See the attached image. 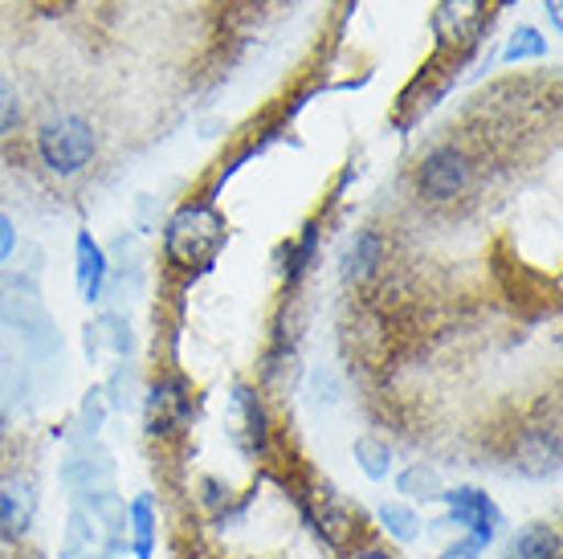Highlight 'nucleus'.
Returning <instances> with one entry per match:
<instances>
[{"label": "nucleus", "instance_id": "1", "mask_svg": "<svg viewBox=\"0 0 563 559\" xmlns=\"http://www.w3.org/2000/svg\"><path fill=\"white\" fill-rule=\"evenodd\" d=\"M37 155L54 176H78L99 155V135L82 114H57L37 131Z\"/></svg>", "mask_w": 563, "mask_h": 559}, {"label": "nucleus", "instance_id": "2", "mask_svg": "<svg viewBox=\"0 0 563 559\" xmlns=\"http://www.w3.org/2000/svg\"><path fill=\"white\" fill-rule=\"evenodd\" d=\"M474 184V160L462 143H437L417 164V196L433 209H450Z\"/></svg>", "mask_w": 563, "mask_h": 559}, {"label": "nucleus", "instance_id": "3", "mask_svg": "<svg viewBox=\"0 0 563 559\" xmlns=\"http://www.w3.org/2000/svg\"><path fill=\"white\" fill-rule=\"evenodd\" d=\"M225 245V221L200 205V209H180L168 224V257L184 270H205Z\"/></svg>", "mask_w": 563, "mask_h": 559}, {"label": "nucleus", "instance_id": "4", "mask_svg": "<svg viewBox=\"0 0 563 559\" xmlns=\"http://www.w3.org/2000/svg\"><path fill=\"white\" fill-rule=\"evenodd\" d=\"M450 498V518L457 523V527H470L474 531V539L478 544H486L494 535V527H498V511H494V503L482 494V490H453V494H445Z\"/></svg>", "mask_w": 563, "mask_h": 559}, {"label": "nucleus", "instance_id": "5", "mask_svg": "<svg viewBox=\"0 0 563 559\" xmlns=\"http://www.w3.org/2000/svg\"><path fill=\"white\" fill-rule=\"evenodd\" d=\"M33 518V498L16 482H0V535L4 539H21Z\"/></svg>", "mask_w": 563, "mask_h": 559}, {"label": "nucleus", "instance_id": "6", "mask_svg": "<svg viewBox=\"0 0 563 559\" xmlns=\"http://www.w3.org/2000/svg\"><path fill=\"white\" fill-rule=\"evenodd\" d=\"M184 417H188V396H180V388H172V384H155L152 401H147L152 434H172V425H180Z\"/></svg>", "mask_w": 563, "mask_h": 559}, {"label": "nucleus", "instance_id": "7", "mask_svg": "<svg viewBox=\"0 0 563 559\" xmlns=\"http://www.w3.org/2000/svg\"><path fill=\"white\" fill-rule=\"evenodd\" d=\"M102 282H107V257H102L99 241L90 233H78V291H82L86 303L99 298Z\"/></svg>", "mask_w": 563, "mask_h": 559}, {"label": "nucleus", "instance_id": "8", "mask_svg": "<svg viewBox=\"0 0 563 559\" xmlns=\"http://www.w3.org/2000/svg\"><path fill=\"white\" fill-rule=\"evenodd\" d=\"M507 559H560V531L555 527H527L507 547Z\"/></svg>", "mask_w": 563, "mask_h": 559}, {"label": "nucleus", "instance_id": "9", "mask_svg": "<svg viewBox=\"0 0 563 559\" xmlns=\"http://www.w3.org/2000/svg\"><path fill=\"white\" fill-rule=\"evenodd\" d=\"M384 262V241L380 233H372V229H364L360 238L352 241V250H347V274L352 278H367L372 270Z\"/></svg>", "mask_w": 563, "mask_h": 559}, {"label": "nucleus", "instance_id": "10", "mask_svg": "<svg viewBox=\"0 0 563 559\" xmlns=\"http://www.w3.org/2000/svg\"><path fill=\"white\" fill-rule=\"evenodd\" d=\"M131 523H135V556L152 559V503L147 498H135L131 503Z\"/></svg>", "mask_w": 563, "mask_h": 559}, {"label": "nucleus", "instance_id": "11", "mask_svg": "<svg viewBox=\"0 0 563 559\" xmlns=\"http://www.w3.org/2000/svg\"><path fill=\"white\" fill-rule=\"evenodd\" d=\"M314 241H319V233H314V224H307V229H302V238L290 245V262H286V278L290 282H295L298 274L307 270L310 257H314Z\"/></svg>", "mask_w": 563, "mask_h": 559}, {"label": "nucleus", "instance_id": "12", "mask_svg": "<svg viewBox=\"0 0 563 559\" xmlns=\"http://www.w3.org/2000/svg\"><path fill=\"white\" fill-rule=\"evenodd\" d=\"M16 123H21V98L9 78H0V135H9Z\"/></svg>", "mask_w": 563, "mask_h": 559}, {"label": "nucleus", "instance_id": "13", "mask_svg": "<svg viewBox=\"0 0 563 559\" xmlns=\"http://www.w3.org/2000/svg\"><path fill=\"white\" fill-rule=\"evenodd\" d=\"M531 54H543V37H539L536 29H519L507 50V57L510 62H519V57H531Z\"/></svg>", "mask_w": 563, "mask_h": 559}, {"label": "nucleus", "instance_id": "14", "mask_svg": "<svg viewBox=\"0 0 563 559\" xmlns=\"http://www.w3.org/2000/svg\"><path fill=\"white\" fill-rule=\"evenodd\" d=\"M13 245H16V229H13V221L0 212V262L13 253Z\"/></svg>", "mask_w": 563, "mask_h": 559}, {"label": "nucleus", "instance_id": "15", "mask_svg": "<svg viewBox=\"0 0 563 559\" xmlns=\"http://www.w3.org/2000/svg\"><path fill=\"white\" fill-rule=\"evenodd\" d=\"M478 551H482L478 539H465L462 547H450V551H445V559H470V556H478Z\"/></svg>", "mask_w": 563, "mask_h": 559}, {"label": "nucleus", "instance_id": "16", "mask_svg": "<svg viewBox=\"0 0 563 559\" xmlns=\"http://www.w3.org/2000/svg\"><path fill=\"white\" fill-rule=\"evenodd\" d=\"M548 17H551V25L560 29V0H548Z\"/></svg>", "mask_w": 563, "mask_h": 559}, {"label": "nucleus", "instance_id": "17", "mask_svg": "<svg viewBox=\"0 0 563 559\" xmlns=\"http://www.w3.org/2000/svg\"><path fill=\"white\" fill-rule=\"evenodd\" d=\"M355 559H393V556H384V551H364V556H355Z\"/></svg>", "mask_w": 563, "mask_h": 559}]
</instances>
